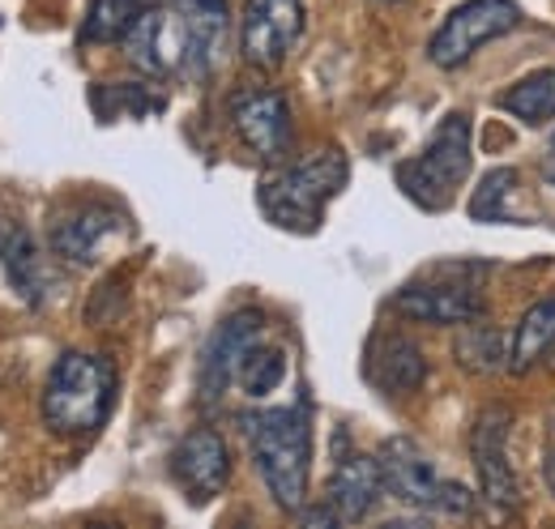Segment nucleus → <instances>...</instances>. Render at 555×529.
Instances as JSON below:
<instances>
[{"instance_id":"4be33fe9","label":"nucleus","mask_w":555,"mask_h":529,"mask_svg":"<svg viewBox=\"0 0 555 529\" xmlns=\"http://www.w3.org/2000/svg\"><path fill=\"white\" fill-rule=\"evenodd\" d=\"M513 193H517V171H513V167L487 171L483 184H479L475 197H470V218H475V222H517V214L508 209Z\"/></svg>"},{"instance_id":"dca6fc26","label":"nucleus","mask_w":555,"mask_h":529,"mask_svg":"<svg viewBox=\"0 0 555 529\" xmlns=\"http://www.w3.org/2000/svg\"><path fill=\"white\" fill-rule=\"evenodd\" d=\"M363 372L385 393H415L427 376V363H423V350L406 333H376L367 346Z\"/></svg>"},{"instance_id":"a878e982","label":"nucleus","mask_w":555,"mask_h":529,"mask_svg":"<svg viewBox=\"0 0 555 529\" xmlns=\"http://www.w3.org/2000/svg\"><path fill=\"white\" fill-rule=\"evenodd\" d=\"M189 4H227V0H189Z\"/></svg>"},{"instance_id":"ddd939ff","label":"nucleus","mask_w":555,"mask_h":529,"mask_svg":"<svg viewBox=\"0 0 555 529\" xmlns=\"http://www.w3.org/2000/svg\"><path fill=\"white\" fill-rule=\"evenodd\" d=\"M266 333V321L261 312H235L231 321H222L218 333L209 337L206 359H202V397L214 401V397L227 393V385H235V367L244 359V350Z\"/></svg>"},{"instance_id":"20e7f679","label":"nucleus","mask_w":555,"mask_h":529,"mask_svg":"<svg viewBox=\"0 0 555 529\" xmlns=\"http://www.w3.org/2000/svg\"><path fill=\"white\" fill-rule=\"evenodd\" d=\"M470 176V116L449 112L418 158L398 163V189L423 209H449L462 180Z\"/></svg>"},{"instance_id":"423d86ee","label":"nucleus","mask_w":555,"mask_h":529,"mask_svg":"<svg viewBox=\"0 0 555 529\" xmlns=\"http://www.w3.org/2000/svg\"><path fill=\"white\" fill-rule=\"evenodd\" d=\"M517 26H521V4L517 0H466L431 35L427 61L436 68L466 65L483 43L508 35V30H517Z\"/></svg>"},{"instance_id":"2eb2a0df","label":"nucleus","mask_w":555,"mask_h":529,"mask_svg":"<svg viewBox=\"0 0 555 529\" xmlns=\"http://www.w3.org/2000/svg\"><path fill=\"white\" fill-rule=\"evenodd\" d=\"M393 312L423 325H470L483 317L487 304L470 286H406L393 295Z\"/></svg>"},{"instance_id":"bb28decb","label":"nucleus","mask_w":555,"mask_h":529,"mask_svg":"<svg viewBox=\"0 0 555 529\" xmlns=\"http://www.w3.org/2000/svg\"><path fill=\"white\" fill-rule=\"evenodd\" d=\"M145 4H150V0H145Z\"/></svg>"},{"instance_id":"6ab92c4d","label":"nucleus","mask_w":555,"mask_h":529,"mask_svg":"<svg viewBox=\"0 0 555 529\" xmlns=\"http://www.w3.org/2000/svg\"><path fill=\"white\" fill-rule=\"evenodd\" d=\"M555 341V299H543V304H534L526 317H521V325L513 333V372L521 376V372H530L543 354H547V346Z\"/></svg>"},{"instance_id":"393cba45","label":"nucleus","mask_w":555,"mask_h":529,"mask_svg":"<svg viewBox=\"0 0 555 529\" xmlns=\"http://www.w3.org/2000/svg\"><path fill=\"white\" fill-rule=\"evenodd\" d=\"M543 176L555 184V141H552V150H547V163H543Z\"/></svg>"},{"instance_id":"4468645a","label":"nucleus","mask_w":555,"mask_h":529,"mask_svg":"<svg viewBox=\"0 0 555 529\" xmlns=\"http://www.w3.org/2000/svg\"><path fill=\"white\" fill-rule=\"evenodd\" d=\"M0 269H4V278H9V286H13L30 308H39V304L48 299V282H52L48 261H43L35 235H30L13 214H0Z\"/></svg>"},{"instance_id":"1a4fd4ad","label":"nucleus","mask_w":555,"mask_h":529,"mask_svg":"<svg viewBox=\"0 0 555 529\" xmlns=\"http://www.w3.org/2000/svg\"><path fill=\"white\" fill-rule=\"evenodd\" d=\"M129 231L125 214L103 205V201H77L65 214H56L52 222V253L73 264H94L103 261V253Z\"/></svg>"},{"instance_id":"f3484780","label":"nucleus","mask_w":555,"mask_h":529,"mask_svg":"<svg viewBox=\"0 0 555 529\" xmlns=\"http://www.w3.org/2000/svg\"><path fill=\"white\" fill-rule=\"evenodd\" d=\"M385 495V478H380V462L376 457H363V453H350L334 465L330 474V504L338 513V521H363L376 513Z\"/></svg>"},{"instance_id":"f03ea898","label":"nucleus","mask_w":555,"mask_h":529,"mask_svg":"<svg viewBox=\"0 0 555 529\" xmlns=\"http://www.w3.org/2000/svg\"><path fill=\"white\" fill-rule=\"evenodd\" d=\"M116 405V367L103 354L65 350L43 385L39 414L56 436H90L107 423Z\"/></svg>"},{"instance_id":"f257e3e1","label":"nucleus","mask_w":555,"mask_h":529,"mask_svg":"<svg viewBox=\"0 0 555 529\" xmlns=\"http://www.w3.org/2000/svg\"><path fill=\"white\" fill-rule=\"evenodd\" d=\"M244 436L248 453L257 462V474L266 478L270 495L282 513H304L308 508V474H312V418L308 401L274 405L244 414Z\"/></svg>"},{"instance_id":"0eeeda50","label":"nucleus","mask_w":555,"mask_h":529,"mask_svg":"<svg viewBox=\"0 0 555 529\" xmlns=\"http://www.w3.org/2000/svg\"><path fill=\"white\" fill-rule=\"evenodd\" d=\"M125 48H129V61L150 77L184 73V65H189V13H184V4H176V0L145 4V13L125 35Z\"/></svg>"},{"instance_id":"39448f33","label":"nucleus","mask_w":555,"mask_h":529,"mask_svg":"<svg viewBox=\"0 0 555 529\" xmlns=\"http://www.w3.org/2000/svg\"><path fill=\"white\" fill-rule=\"evenodd\" d=\"M376 462H380V478H385V495H393L398 504L418 508V513H449V517L475 513V495L462 482L444 478L415 440H406V436L385 440Z\"/></svg>"},{"instance_id":"6e6552de","label":"nucleus","mask_w":555,"mask_h":529,"mask_svg":"<svg viewBox=\"0 0 555 529\" xmlns=\"http://www.w3.org/2000/svg\"><path fill=\"white\" fill-rule=\"evenodd\" d=\"M304 35V0H248L240 22V52L257 68H278Z\"/></svg>"},{"instance_id":"f8f14e48","label":"nucleus","mask_w":555,"mask_h":529,"mask_svg":"<svg viewBox=\"0 0 555 529\" xmlns=\"http://www.w3.org/2000/svg\"><path fill=\"white\" fill-rule=\"evenodd\" d=\"M231 125L266 163H278L291 150V103L278 90H240L231 99Z\"/></svg>"},{"instance_id":"9b49d317","label":"nucleus","mask_w":555,"mask_h":529,"mask_svg":"<svg viewBox=\"0 0 555 529\" xmlns=\"http://www.w3.org/2000/svg\"><path fill=\"white\" fill-rule=\"evenodd\" d=\"M171 478L176 487L193 500L209 504L214 495H222L227 478H231V453L227 440L214 427H193L176 449H171Z\"/></svg>"},{"instance_id":"7ed1b4c3","label":"nucleus","mask_w":555,"mask_h":529,"mask_svg":"<svg viewBox=\"0 0 555 529\" xmlns=\"http://www.w3.org/2000/svg\"><path fill=\"white\" fill-rule=\"evenodd\" d=\"M347 176H350L347 154L343 150H321L308 163L261 180L257 205H261V214L274 222L278 231L312 235V231H321L325 205L347 189Z\"/></svg>"},{"instance_id":"5701e85b","label":"nucleus","mask_w":555,"mask_h":529,"mask_svg":"<svg viewBox=\"0 0 555 529\" xmlns=\"http://www.w3.org/2000/svg\"><path fill=\"white\" fill-rule=\"evenodd\" d=\"M457 359H462V367H470V372H500L504 367V346H500V337L487 330V325H466V333L457 337Z\"/></svg>"},{"instance_id":"aec40b11","label":"nucleus","mask_w":555,"mask_h":529,"mask_svg":"<svg viewBox=\"0 0 555 529\" xmlns=\"http://www.w3.org/2000/svg\"><path fill=\"white\" fill-rule=\"evenodd\" d=\"M286 380V354L266 341V333L244 350V359H240V367H235V385L244 389L248 397H266L274 393L278 385Z\"/></svg>"},{"instance_id":"9d476101","label":"nucleus","mask_w":555,"mask_h":529,"mask_svg":"<svg viewBox=\"0 0 555 529\" xmlns=\"http://www.w3.org/2000/svg\"><path fill=\"white\" fill-rule=\"evenodd\" d=\"M508 427H513V414L504 405H487L470 427V453H475L483 500L504 508V513L521 504V487H517V474L508 465Z\"/></svg>"},{"instance_id":"412c9836","label":"nucleus","mask_w":555,"mask_h":529,"mask_svg":"<svg viewBox=\"0 0 555 529\" xmlns=\"http://www.w3.org/2000/svg\"><path fill=\"white\" fill-rule=\"evenodd\" d=\"M141 13H145V0H94L90 13H86L81 39L86 43H116L133 30Z\"/></svg>"},{"instance_id":"a211bd4d","label":"nucleus","mask_w":555,"mask_h":529,"mask_svg":"<svg viewBox=\"0 0 555 529\" xmlns=\"http://www.w3.org/2000/svg\"><path fill=\"white\" fill-rule=\"evenodd\" d=\"M495 107L508 112V116H517V120L530 125V129L547 125V120L555 116V68H543V73L521 77L517 86H508V90L495 99Z\"/></svg>"},{"instance_id":"b1692460","label":"nucleus","mask_w":555,"mask_h":529,"mask_svg":"<svg viewBox=\"0 0 555 529\" xmlns=\"http://www.w3.org/2000/svg\"><path fill=\"white\" fill-rule=\"evenodd\" d=\"M543 482H547V491L555 495V449L547 453V462H543Z\"/></svg>"}]
</instances>
